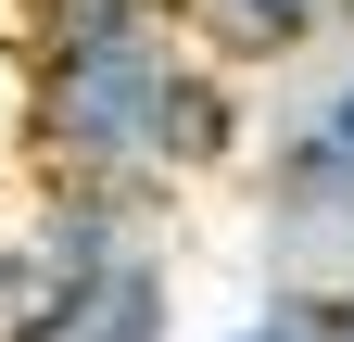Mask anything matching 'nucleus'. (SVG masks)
Segmentation results:
<instances>
[{"instance_id":"3","label":"nucleus","mask_w":354,"mask_h":342,"mask_svg":"<svg viewBox=\"0 0 354 342\" xmlns=\"http://www.w3.org/2000/svg\"><path fill=\"white\" fill-rule=\"evenodd\" d=\"M38 342H177V241L152 228V241H127L114 267H88L51 305Z\"/></svg>"},{"instance_id":"2","label":"nucleus","mask_w":354,"mask_h":342,"mask_svg":"<svg viewBox=\"0 0 354 342\" xmlns=\"http://www.w3.org/2000/svg\"><path fill=\"white\" fill-rule=\"evenodd\" d=\"M241 203H253V279H354V38L266 76Z\"/></svg>"},{"instance_id":"4","label":"nucleus","mask_w":354,"mask_h":342,"mask_svg":"<svg viewBox=\"0 0 354 342\" xmlns=\"http://www.w3.org/2000/svg\"><path fill=\"white\" fill-rule=\"evenodd\" d=\"M177 13H190V38L228 76H291V64H317L329 38H354V0H177Z\"/></svg>"},{"instance_id":"1","label":"nucleus","mask_w":354,"mask_h":342,"mask_svg":"<svg viewBox=\"0 0 354 342\" xmlns=\"http://www.w3.org/2000/svg\"><path fill=\"white\" fill-rule=\"evenodd\" d=\"M253 76L190 38L177 0H13V152L26 178L165 203L253 165Z\"/></svg>"},{"instance_id":"5","label":"nucleus","mask_w":354,"mask_h":342,"mask_svg":"<svg viewBox=\"0 0 354 342\" xmlns=\"http://www.w3.org/2000/svg\"><path fill=\"white\" fill-rule=\"evenodd\" d=\"M203 342H354V279H253V305Z\"/></svg>"}]
</instances>
